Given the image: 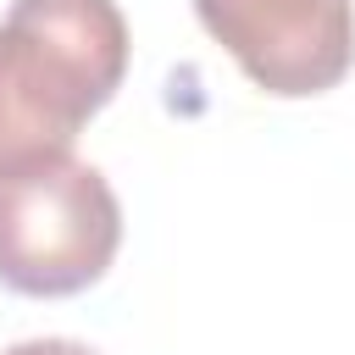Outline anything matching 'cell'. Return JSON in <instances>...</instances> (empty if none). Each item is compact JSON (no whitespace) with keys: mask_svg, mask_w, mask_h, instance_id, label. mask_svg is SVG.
Returning a JSON list of instances; mask_svg holds the SVG:
<instances>
[{"mask_svg":"<svg viewBox=\"0 0 355 355\" xmlns=\"http://www.w3.org/2000/svg\"><path fill=\"white\" fill-rule=\"evenodd\" d=\"M122 72L128 22L116 0H11L0 17V172L72 155Z\"/></svg>","mask_w":355,"mask_h":355,"instance_id":"1","label":"cell"},{"mask_svg":"<svg viewBox=\"0 0 355 355\" xmlns=\"http://www.w3.org/2000/svg\"><path fill=\"white\" fill-rule=\"evenodd\" d=\"M122 244V205L100 166L78 155L0 172V283L61 300L105 277Z\"/></svg>","mask_w":355,"mask_h":355,"instance_id":"2","label":"cell"},{"mask_svg":"<svg viewBox=\"0 0 355 355\" xmlns=\"http://www.w3.org/2000/svg\"><path fill=\"white\" fill-rule=\"evenodd\" d=\"M194 17L255 89L283 100L327 94L355 67L349 0H194Z\"/></svg>","mask_w":355,"mask_h":355,"instance_id":"3","label":"cell"},{"mask_svg":"<svg viewBox=\"0 0 355 355\" xmlns=\"http://www.w3.org/2000/svg\"><path fill=\"white\" fill-rule=\"evenodd\" d=\"M6 355H94V349L78 344V338H22V344H11Z\"/></svg>","mask_w":355,"mask_h":355,"instance_id":"4","label":"cell"}]
</instances>
